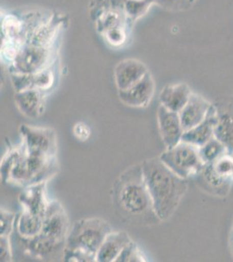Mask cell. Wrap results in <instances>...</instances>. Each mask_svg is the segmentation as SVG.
<instances>
[{"label":"cell","instance_id":"obj_14","mask_svg":"<svg viewBox=\"0 0 233 262\" xmlns=\"http://www.w3.org/2000/svg\"><path fill=\"white\" fill-rule=\"evenodd\" d=\"M46 186L47 182H44L23 188L18 196L22 209L44 217L50 202L48 200Z\"/></svg>","mask_w":233,"mask_h":262},{"label":"cell","instance_id":"obj_25","mask_svg":"<svg viewBox=\"0 0 233 262\" xmlns=\"http://www.w3.org/2000/svg\"><path fill=\"white\" fill-rule=\"evenodd\" d=\"M154 2L157 0H124V12L131 18H139L145 15Z\"/></svg>","mask_w":233,"mask_h":262},{"label":"cell","instance_id":"obj_10","mask_svg":"<svg viewBox=\"0 0 233 262\" xmlns=\"http://www.w3.org/2000/svg\"><path fill=\"white\" fill-rule=\"evenodd\" d=\"M215 111L214 136L224 144L228 153L233 155V100L213 104Z\"/></svg>","mask_w":233,"mask_h":262},{"label":"cell","instance_id":"obj_17","mask_svg":"<svg viewBox=\"0 0 233 262\" xmlns=\"http://www.w3.org/2000/svg\"><path fill=\"white\" fill-rule=\"evenodd\" d=\"M14 101L18 111L31 119H36L44 113L45 93L40 90H28L16 92Z\"/></svg>","mask_w":233,"mask_h":262},{"label":"cell","instance_id":"obj_30","mask_svg":"<svg viewBox=\"0 0 233 262\" xmlns=\"http://www.w3.org/2000/svg\"><path fill=\"white\" fill-rule=\"evenodd\" d=\"M13 259L10 236H0V261L11 262Z\"/></svg>","mask_w":233,"mask_h":262},{"label":"cell","instance_id":"obj_11","mask_svg":"<svg viewBox=\"0 0 233 262\" xmlns=\"http://www.w3.org/2000/svg\"><path fill=\"white\" fill-rule=\"evenodd\" d=\"M157 120L160 137L166 149H171L182 141L185 130L179 114L169 111L160 104L157 111Z\"/></svg>","mask_w":233,"mask_h":262},{"label":"cell","instance_id":"obj_4","mask_svg":"<svg viewBox=\"0 0 233 262\" xmlns=\"http://www.w3.org/2000/svg\"><path fill=\"white\" fill-rule=\"evenodd\" d=\"M112 227L109 222L99 217H89L76 221L66 238L65 248L80 250L96 257L97 251Z\"/></svg>","mask_w":233,"mask_h":262},{"label":"cell","instance_id":"obj_19","mask_svg":"<svg viewBox=\"0 0 233 262\" xmlns=\"http://www.w3.org/2000/svg\"><path fill=\"white\" fill-rule=\"evenodd\" d=\"M133 239L127 232L112 231L106 237L96 255L97 262H116L124 247Z\"/></svg>","mask_w":233,"mask_h":262},{"label":"cell","instance_id":"obj_13","mask_svg":"<svg viewBox=\"0 0 233 262\" xmlns=\"http://www.w3.org/2000/svg\"><path fill=\"white\" fill-rule=\"evenodd\" d=\"M149 73L146 66L137 59H124L114 69V81L118 91L138 83Z\"/></svg>","mask_w":233,"mask_h":262},{"label":"cell","instance_id":"obj_23","mask_svg":"<svg viewBox=\"0 0 233 262\" xmlns=\"http://www.w3.org/2000/svg\"><path fill=\"white\" fill-rule=\"evenodd\" d=\"M127 15L125 12L122 11L119 8L109 10L102 13L97 18V29L101 34L105 32L116 28V27H125V21Z\"/></svg>","mask_w":233,"mask_h":262},{"label":"cell","instance_id":"obj_26","mask_svg":"<svg viewBox=\"0 0 233 262\" xmlns=\"http://www.w3.org/2000/svg\"><path fill=\"white\" fill-rule=\"evenodd\" d=\"M149 259L139 248L136 242H132L124 247L116 262H146Z\"/></svg>","mask_w":233,"mask_h":262},{"label":"cell","instance_id":"obj_8","mask_svg":"<svg viewBox=\"0 0 233 262\" xmlns=\"http://www.w3.org/2000/svg\"><path fill=\"white\" fill-rule=\"evenodd\" d=\"M20 246L24 253L34 259L57 260L64 259L66 242H60L40 233L33 238H21Z\"/></svg>","mask_w":233,"mask_h":262},{"label":"cell","instance_id":"obj_29","mask_svg":"<svg viewBox=\"0 0 233 262\" xmlns=\"http://www.w3.org/2000/svg\"><path fill=\"white\" fill-rule=\"evenodd\" d=\"M65 261L92 262L96 261V257L80 250H71L65 248L64 253Z\"/></svg>","mask_w":233,"mask_h":262},{"label":"cell","instance_id":"obj_9","mask_svg":"<svg viewBox=\"0 0 233 262\" xmlns=\"http://www.w3.org/2000/svg\"><path fill=\"white\" fill-rule=\"evenodd\" d=\"M70 221L62 204L59 200H50L44 216L42 233L60 242H66L70 232Z\"/></svg>","mask_w":233,"mask_h":262},{"label":"cell","instance_id":"obj_3","mask_svg":"<svg viewBox=\"0 0 233 262\" xmlns=\"http://www.w3.org/2000/svg\"><path fill=\"white\" fill-rule=\"evenodd\" d=\"M59 170L58 158L29 155L22 142L8 149L0 164L2 180L21 188L48 182Z\"/></svg>","mask_w":233,"mask_h":262},{"label":"cell","instance_id":"obj_32","mask_svg":"<svg viewBox=\"0 0 233 262\" xmlns=\"http://www.w3.org/2000/svg\"><path fill=\"white\" fill-rule=\"evenodd\" d=\"M194 1H196V0H191V2H192V3H193Z\"/></svg>","mask_w":233,"mask_h":262},{"label":"cell","instance_id":"obj_22","mask_svg":"<svg viewBox=\"0 0 233 262\" xmlns=\"http://www.w3.org/2000/svg\"><path fill=\"white\" fill-rule=\"evenodd\" d=\"M44 217L22 210L17 221V231L21 238H33L39 235L43 230Z\"/></svg>","mask_w":233,"mask_h":262},{"label":"cell","instance_id":"obj_28","mask_svg":"<svg viewBox=\"0 0 233 262\" xmlns=\"http://www.w3.org/2000/svg\"><path fill=\"white\" fill-rule=\"evenodd\" d=\"M16 221L14 212L6 209L1 208L0 211V236H10L13 232Z\"/></svg>","mask_w":233,"mask_h":262},{"label":"cell","instance_id":"obj_16","mask_svg":"<svg viewBox=\"0 0 233 262\" xmlns=\"http://www.w3.org/2000/svg\"><path fill=\"white\" fill-rule=\"evenodd\" d=\"M212 107L213 103L198 94L192 93L187 104L178 113L184 130H189L204 121Z\"/></svg>","mask_w":233,"mask_h":262},{"label":"cell","instance_id":"obj_24","mask_svg":"<svg viewBox=\"0 0 233 262\" xmlns=\"http://www.w3.org/2000/svg\"><path fill=\"white\" fill-rule=\"evenodd\" d=\"M199 153L204 164H213L219 158L227 154L228 151L224 144L213 137L212 140L199 148Z\"/></svg>","mask_w":233,"mask_h":262},{"label":"cell","instance_id":"obj_15","mask_svg":"<svg viewBox=\"0 0 233 262\" xmlns=\"http://www.w3.org/2000/svg\"><path fill=\"white\" fill-rule=\"evenodd\" d=\"M11 81L16 92L38 90L46 93L55 83V75L53 69H47L35 74H11Z\"/></svg>","mask_w":233,"mask_h":262},{"label":"cell","instance_id":"obj_2","mask_svg":"<svg viewBox=\"0 0 233 262\" xmlns=\"http://www.w3.org/2000/svg\"><path fill=\"white\" fill-rule=\"evenodd\" d=\"M141 165L157 216L161 222L168 221L187 192V179L169 169L160 157L145 160Z\"/></svg>","mask_w":233,"mask_h":262},{"label":"cell","instance_id":"obj_1","mask_svg":"<svg viewBox=\"0 0 233 262\" xmlns=\"http://www.w3.org/2000/svg\"><path fill=\"white\" fill-rule=\"evenodd\" d=\"M112 201L119 216L131 225L150 227L160 223L141 164L131 166L116 179Z\"/></svg>","mask_w":233,"mask_h":262},{"label":"cell","instance_id":"obj_18","mask_svg":"<svg viewBox=\"0 0 233 262\" xmlns=\"http://www.w3.org/2000/svg\"><path fill=\"white\" fill-rule=\"evenodd\" d=\"M196 177L203 190L217 196H226L233 182L231 179L219 175L213 169L212 164H204Z\"/></svg>","mask_w":233,"mask_h":262},{"label":"cell","instance_id":"obj_21","mask_svg":"<svg viewBox=\"0 0 233 262\" xmlns=\"http://www.w3.org/2000/svg\"><path fill=\"white\" fill-rule=\"evenodd\" d=\"M214 124H215V111L214 106L210 111L204 121L195 126L194 128L184 132L182 141L193 144L195 146L200 147L212 140L214 136Z\"/></svg>","mask_w":233,"mask_h":262},{"label":"cell","instance_id":"obj_12","mask_svg":"<svg viewBox=\"0 0 233 262\" xmlns=\"http://www.w3.org/2000/svg\"><path fill=\"white\" fill-rule=\"evenodd\" d=\"M155 81L149 72L138 83L118 91V98L127 107L145 108L151 103L155 93Z\"/></svg>","mask_w":233,"mask_h":262},{"label":"cell","instance_id":"obj_27","mask_svg":"<svg viewBox=\"0 0 233 262\" xmlns=\"http://www.w3.org/2000/svg\"><path fill=\"white\" fill-rule=\"evenodd\" d=\"M106 41L114 48H119L125 44L127 40V33L125 27H120L112 28L102 34Z\"/></svg>","mask_w":233,"mask_h":262},{"label":"cell","instance_id":"obj_31","mask_svg":"<svg viewBox=\"0 0 233 262\" xmlns=\"http://www.w3.org/2000/svg\"><path fill=\"white\" fill-rule=\"evenodd\" d=\"M72 134L80 142H86L92 136V129L86 122H76L72 128Z\"/></svg>","mask_w":233,"mask_h":262},{"label":"cell","instance_id":"obj_7","mask_svg":"<svg viewBox=\"0 0 233 262\" xmlns=\"http://www.w3.org/2000/svg\"><path fill=\"white\" fill-rule=\"evenodd\" d=\"M53 62L51 51L48 47L24 44L9 69L11 74H35L50 69Z\"/></svg>","mask_w":233,"mask_h":262},{"label":"cell","instance_id":"obj_5","mask_svg":"<svg viewBox=\"0 0 233 262\" xmlns=\"http://www.w3.org/2000/svg\"><path fill=\"white\" fill-rule=\"evenodd\" d=\"M160 158L169 169L185 179L196 177L204 165L199 148L185 141L166 149Z\"/></svg>","mask_w":233,"mask_h":262},{"label":"cell","instance_id":"obj_20","mask_svg":"<svg viewBox=\"0 0 233 262\" xmlns=\"http://www.w3.org/2000/svg\"><path fill=\"white\" fill-rule=\"evenodd\" d=\"M192 90L183 82L166 85L160 94V104L169 111L179 113L192 96Z\"/></svg>","mask_w":233,"mask_h":262},{"label":"cell","instance_id":"obj_6","mask_svg":"<svg viewBox=\"0 0 233 262\" xmlns=\"http://www.w3.org/2000/svg\"><path fill=\"white\" fill-rule=\"evenodd\" d=\"M19 133L29 155L42 158H57L58 137L54 128L22 124Z\"/></svg>","mask_w":233,"mask_h":262},{"label":"cell","instance_id":"obj_33","mask_svg":"<svg viewBox=\"0 0 233 262\" xmlns=\"http://www.w3.org/2000/svg\"><path fill=\"white\" fill-rule=\"evenodd\" d=\"M232 179H233V177H232Z\"/></svg>","mask_w":233,"mask_h":262}]
</instances>
